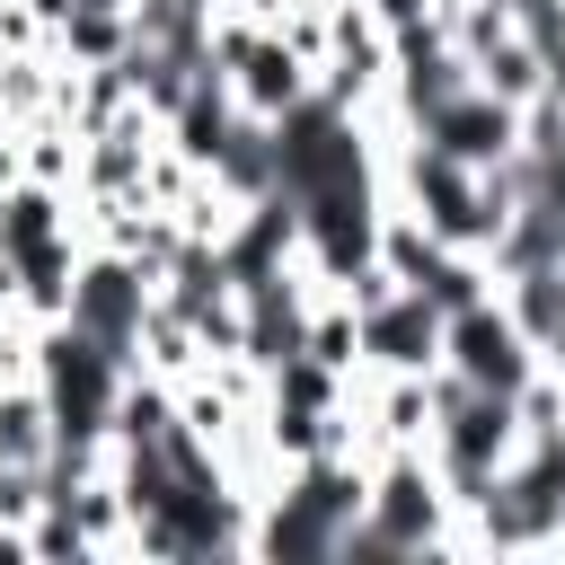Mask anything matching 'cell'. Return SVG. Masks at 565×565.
Masks as SVG:
<instances>
[{
  "label": "cell",
  "instance_id": "6da1fadb",
  "mask_svg": "<svg viewBox=\"0 0 565 565\" xmlns=\"http://www.w3.org/2000/svg\"><path fill=\"white\" fill-rule=\"evenodd\" d=\"M35 380H44V397H53L62 441H115L124 362H115L97 335H79L71 318H53V327H44V362H35Z\"/></svg>",
  "mask_w": 565,
  "mask_h": 565
},
{
  "label": "cell",
  "instance_id": "7a4b0ae2",
  "mask_svg": "<svg viewBox=\"0 0 565 565\" xmlns=\"http://www.w3.org/2000/svg\"><path fill=\"white\" fill-rule=\"evenodd\" d=\"M150 309H159V274L150 265H132V256H115V247H88L79 256V274H71V327L79 335H97L124 371L141 362V335H150Z\"/></svg>",
  "mask_w": 565,
  "mask_h": 565
},
{
  "label": "cell",
  "instance_id": "3957f363",
  "mask_svg": "<svg viewBox=\"0 0 565 565\" xmlns=\"http://www.w3.org/2000/svg\"><path fill=\"white\" fill-rule=\"evenodd\" d=\"M441 371H459L468 388H503V397H521V380L539 371V344L521 335V318L503 309V291H486V300L450 309V327H441Z\"/></svg>",
  "mask_w": 565,
  "mask_h": 565
},
{
  "label": "cell",
  "instance_id": "277c9868",
  "mask_svg": "<svg viewBox=\"0 0 565 565\" xmlns=\"http://www.w3.org/2000/svg\"><path fill=\"white\" fill-rule=\"evenodd\" d=\"M441 327H450V309L433 291L397 282L380 309H362V371H415V380H433L441 371Z\"/></svg>",
  "mask_w": 565,
  "mask_h": 565
},
{
  "label": "cell",
  "instance_id": "5b68a950",
  "mask_svg": "<svg viewBox=\"0 0 565 565\" xmlns=\"http://www.w3.org/2000/svg\"><path fill=\"white\" fill-rule=\"evenodd\" d=\"M415 141H433V150H450V159H468V168H503L512 150H521V106H503L494 88H459V97H441L424 124H415Z\"/></svg>",
  "mask_w": 565,
  "mask_h": 565
},
{
  "label": "cell",
  "instance_id": "8992f818",
  "mask_svg": "<svg viewBox=\"0 0 565 565\" xmlns=\"http://www.w3.org/2000/svg\"><path fill=\"white\" fill-rule=\"evenodd\" d=\"M53 450H62V424L44 380H0V468H53Z\"/></svg>",
  "mask_w": 565,
  "mask_h": 565
},
{
  "label": "cell",
  "instance_id": "52a82bcc",
  "mask_svg": "<svg viewBox=\"0 0 565 565\" xmlns=\"http://www.w3.org/2000/svg\"><path fill=\"white\" fill-rule=\"evenodd\" d=\"M371 9H380V18H388V26H406V18H433V9H441V0H371Z\"/></svg>",
  "mask_w": 565,
  "mask_h": 565
}]
</instances>
